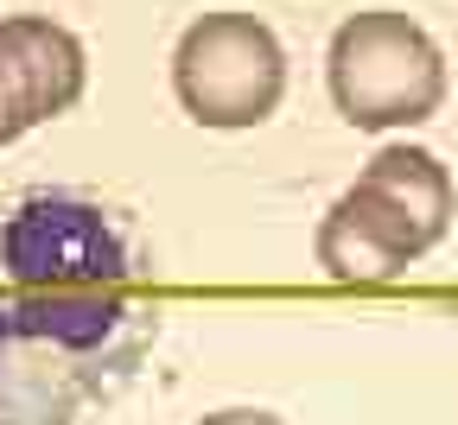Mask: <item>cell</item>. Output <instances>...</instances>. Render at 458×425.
<instances>
[{
	"mask_svg": "<svg viewBox=\"0 0 458 425\" xmlns=\"http://www.w3.org/2000/svg\"><path fill=\"white\" fill-rule=\"evenodd\" d=\"M159 343L153 254L122 204L0 191V425H77Z\"/></svg>",
	"mask_w": 458,
	"mask_h": 425,
	"instance_id": "obj_1",
	"label": "cell"
},
{
	"mask_svg": "<svg viewBox=\"0 0 458 425\" xmlns=\"http://www.w3.org/2000/svg\"><path fill=\"white\" fill-rule=\"evenodd\" d=\"M325 83H331L337 114L363 134L420 128L445 102V51L433 45L420 20L394 7H369L331 32Z\"/></svg>",
	"mask_w": 458,
	"mask_h": 425,
	"instance_id": "obj_2",
	"label": "cell"
},
{
	"mask_svg": "<svg viewBox=\"0 0 458 425\" xmlns=\"http://www.w3.org/2000/svg\"><path fill=\"white\" fill-rule=\"evenodd\" d=\"M172 96L210 134H242L280 108L286 96V51L255 13H204L172 45Z\"/></svg>",
	"mask_w": 458,
	"mask_h": 425,
	"instance_id": "obj_3",
	"label": "cell"
},
{
	"mask_svg": "<svg viewBox=\"0 0 458 425\" xmlns=\"http://www.w3.org/2000/svg\"><path fill=\"white\" fill-rule=\"evenodd\" d=\"M89 51L71 26L51 13H13L0 20V146L32 134L38 121H57L83 102Z\"/></svg>",
	"mask_w": 458,
	"mask_h": 425,
	"instance_id": "obj_4",
	"label": "cell"
},
{
	"mask_svg": "<svg viewBox=\"0 0 458 425\" xmlns=\"http://www.w3.org/2000/svg\"><path fill=\"white\" fill-rule=\"evenodd\" d=\"M312 248H318V267L337 286H388L420 254H433L427 235L408 222V210H394L376 185H363V178L325 210Z\"/></svg>",
	"mask_w": 458,
	"mask_h": 425,
	"instance_id": "obj_5",
	"label": "cell"
},
{
	"mask_svg": "<svg viewBox=\"0 0 458 425\" xmlns=\"http://www.w3.org/2000/svg\"><path fill=\"white\" fill-rule=\"evenodd\" d=\"M357 178H363V185H376L394 210H408V222L427 235V248H439V241H445L458 197H452V171L439 165V153L401 140V146H382Z\"/></svg>",
	"mask_w": 458,
	"mask_h": 425,
	"instance_id": "obj_6",
	"label": "cell"
},
{
	"mask_svg": "<svg viewBox=\"0 0 458 425\" xmlns=\"http://www.w3.org/2000/svg\"><path fill=\"white\" fill-rule=\"evenodd\" d=\"M198 425H286L280 412H261V406H223V412H204Z\"/></svg>",
	"mask_w": 458,
	"mask_h": 425,
	"instance_id": "obj_7",
	"label": "cell"
}]
</instances>
